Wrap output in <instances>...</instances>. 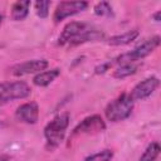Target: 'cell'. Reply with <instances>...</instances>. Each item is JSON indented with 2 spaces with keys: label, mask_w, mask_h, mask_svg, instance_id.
Masks as SVG:
<instances>
[{
  "label": "cell",
  "mask_w": 161,
  "mask_h": 161,
  "mask_svg": "<svg viewBox=\"0 0 161 161\" xmlns=\"http://www.w3.org/2000/svg\"><path fill=\"white\" fill-rule=\"evenodd\" d=\"M160 151H161V148H160L158 142H151L146 147V150L143 151V153L141 155L138 161H156L160 155Z\"/></svg>",
  "instance_id": "cell-16"
},
{
  "label": "cell",
  "mask_w": 161,
  "mask_h": 161,
  "mask_svg": "<svg viewBox=\"0 0 161 161\" xmlns=\"http://www.w3.org/2000/svg\"><path fill=\"white\" fill-rule=\"evenodd\" d=\"M140 31L137 29H132V30H128L123 34H119V35H114V36H111L107 43L109 45H113V47H118V45H126V44H130L131 42H133L137 36H138Z\"/></svg>",
  "instance_id": "cell-13"
},
{
  "label": "cell",
  "mask_w": 161,
  "mask_h": 161,
  "mask_svg": "<svg viewBox=\"0 0 161 161\" xmlns=\"http://www.w3.org/2000/svg\"><path fill=\"white\" fill-rule=\"evenodd\" d=\"M8 158H9V157L5 156V155H1V156H0V161H8Z\"/></svg>",
  "instance_id": "cell-21"
},
{
  "label": "cell",
  "mask_w": 161,
  "mask_h": 161,
  "mask_svg": "<svg viewBox=\"0 0 161 161\" xmlns=\"http://www.w3.org/2000/svg\"><path fill=\"white\" fill-rule=\"evenodd\" d=\"M133 109V101L127 93L119 94L104 108V116L111 122H119L128 118Z\"/></svg>",
  "instance_id": "cell-3"
},
{
  "label": "cell",
  "mask_w": 161,
  "mask_h": 161,
  "mask_svg": "<svg viewBox=\"0 0 161 161\" xmlns=\"http://www.w3.org/2000/svg\"><path fill=\"white\" fill-rule=\"evenodd\" d=\"M160 15H161V11H160V10H157L155 14H152V19H153L155 21H157V23H158V21L161 20V19H160Z\"/></svg>",
  "instance_id": "cell-20"
},
{
  "label": "cell",
  "mask_w": 161,
  "mask_h": 161,
  "mask_svg": "<svg viewBox=\"0 0 161 161\" xmlns=\"http://www.w3.org/2000/svg\"><path fill=\"white\" fill-rule=\"evenodd\" d=\"M48 65H49V62L47 59H31V60H26V62H23V63H19L11 67L10 74L15 77H23L26 74L40 73L45 70Z\"/></svg>",
  "instance_id": "cell-8"
},
{
  "label": "cell",
  "mask_w": 161,
  "mask_h": 161,
  "mask_svg": "<svg viewBox=\"0 0 161 161\" xmlns=\"http://www.w3.org/2000/svg\"><path fill=\"white\" fill-rule=\"evenodd\" d=\"M138 68H140V64L138 63H125V64H119L114 69V72H113V78H117V79L127 78V77L135 74Z\"/></svg>",
  "instance_id": "cell-15"
},
{
  "label": "cell",
  "mask_w": 161,
  "mask_h": 161,
  "mask_svg": "<svg viewBox=\"0 0 161 161\" xmlns=\"http://www.w3.org/2000/svg\"><path fill=\"white\" fill-rule=\"evenodd\" d=\"M160 86V79L157 77H148L140 83H137L132 91L128 93L130 98L136 102V101H142L147 97H150Z\"/></svg>",
  "instance_id": "cell-7"
},
{
  "label": "cell",
  "mask_w": 161,
  "mask_h": 161,
  "mask_svg": "<svg viewBox=\"0 0 161 161\" xmlns=\"http://www.w3.org/2000/svg\"><path fill=\"white\" fill-rule=\"evenodd\" d=\"M91 26L88 24L82 23V21H70V23H68L63 28V30H62V33L58 38V44L59 45L68 44L70 40H73L74 38H77L79 34H82L83 31H86Z\"/></svg>",
  "instance_id": "cell-10"
},
{
  "label": "cell",
  "mask_w": 161,
  "mask_h": 161,
  "mask_svg": "<svg viewBox=\"0 0 161 161\" xmlns=\"http://www.w3.org/2000/svg\"><path fill=\"white\" fill-rule=\"evenodd\" d=\"M113 158V151L109 148L102 150L97 153H93L88 157H86L83 161H111Z\"/></svg>",
  "instance_id": "cell-17"
},
{
  "label": "cell",
  "mask_w": 161,
  "mask_h": 161,
  "mask_svg": "<svg viewBox=\"0 0 161 161\" xmlns=\"http://www.w3.org/2000/svg\"><path fill=\"white\" fill-rule=\"evenodd\" d=\"M106 130V122L103 121V118L98 114H92L86 117L83 121H80V123H78L73 132L72 136H77V135H93V133H98Z\"/></svg>",
  "instance_id": "cell-6"
},
{
  "label": "cell",
  "mask_w": 161,
  "mask_h": 161,
  "mask_svg": "<svg viewBox=\"0 0 161 161\" xmlns=\"http://www.w3.org/2000/svg\"><path fill=\"white\" fill-rule=\"evenodd\" d=\"M50 5H52L50 1H35V3H34V8H35L36 15H38L40 19L48 18Z\"/></svg>",
  "instance_id": "cell-18"
},
{
  "label": "cell",
  "mask_w": 161,
  "mask_h": 161,
  "mask_svg": "<svg viewBox=\"0 0 161 161\" xmlns=\"http://www.w3.org/2000/svg\"><path fill=\"white\" fill-rule=\"evenodd\" d=\"M69 126V113L64 112L55 116L50 122L44 127V137L47 141V148H57L64 140L65 131Z\"/></svg>",
  "instance_id": "cell-1"
},
{
  "label": "cell",
  "mask_w": 161,
  "mask_h": 161,
  "mask_svg": "<svg viewBox=\"0 0 161 161\" xmlns=\"http://www.w3.org/2000/svg\"><path fill=\"white\" fill-rule=\"evenodd\" d=\"M15 118L26 125H35L39 119V106L36 102H26L20 104L15 111Z\"/></svg>",
  "instance_id": "cell-9"
},
{
  "label": "cell",
  "mask_w": 161,
  "mask_h": 161,
  "mask_svg": "<svg viewBox=\"0 0 161 161\" xmlns=\"http://www.w3.org/2000/svg\"><path fill=\"white\" fill-rule=\"evenodd\" d=\"M1 24H3V15H0V26H1Z\"/></svg>",
  "instance_id": "cell-22"
},
{
  "label": "cell",
  "mask_w": 161,
  "mask_h": 161,
  "mask_svg": "<svg viewBox=\"0 0 161 161\" xmlns=\"http://www.w3.org/2000/svg\"><path fill=\"white\" fill-rule=\"evenodd\" d=\"M31 3L29 0H24V1H16L11 6V19L15 21H21L24 20L28 14H29V8H30Z\"/></svg>",
  "instance_id": "cell-14"
},
{
  "label": "cell",
  "mask_w": 161,
  "mask_h": 161,
  "mask_svg": "<svg viewBox=\"0 0 161 161\" xmlns=\"http://www.w3.org/2000/svg\"><path fill=\"white\" fill-rule=\"evenodd\" d=\"M161 43V39L158 35H155L150 39H146L145 42H142L140 45H137L133 50L128 52V53H123L121 55H118L117 58L113 59V64H125V63H138L140 60H142L143 58H146L147 55H150L156 48H158Z\"/></svg>",
  "instance_id": "cell-2"
},
{
  "label": "cell",
  "mask_w": 161,
  "mask_h": 161,
  "mask_svg": "<svg viewBox=\"0 0 161 161\" xmlns=\"http://www.w3.org/2000/svg\"><path fill=\"white\" fill-rule=\"evenodd\" d=\"M94 14L98 16H111L112 15V8L107 1H101L98 3L94 8Z\"/></svg>",
  "instance_id": "cell-19"
},
{
  "label": "cell",
  "mask_w": 161,
  "mask_h": 161,
  "mask_svg": "<svg viewBox=\"0 0 161 161\" xmlns=\"http://www.w3.org/2000/svg\"><path fill=\"white\" fill-rule=\"evenodd\" d=\"M31 89L28 83L23 80L15 82H1L0 83V107L15 101V99H24L30 94Z\"/></svg>",
  "instance_id": "cell-4"
},
{
  "label": "cell",
  "mask_w": 161,
  "mask_h": 161,
  "mask_svg": "<svg viewBox=\"0 0 161 161\" xmlns=\"http://www.w3.org/2000/svg\"><path fill=\"white\" fill-rule=\"evenodd\" d=\"M87 8H88L87 1H60L54 10L53 20L54 23H60L65 18L84 11Z\"/></svg>",
  "instance_id": "cell-5"
},
{
  "label": "cell",
  "mask_w": 161,
  "mask_h": 161,
  "mask_svg": "<svg viewBox=\"0 0 161 161\" xmlns=\"http://www.w3.org/2000/svg\"><path fill=\"white\" fill-rule=\"evenodd\" d=\"M60 74V70L58 68H53V69H48V70H43L40 73H36L33 78V83L36 87H47L50 83H53L55 80V78Z\"/></svg>",
  "instance_id": "cell-12"
},
{
  "label": "cell",
  "mask_w": 161,
  "mask_h": 161,
  "mask_svg": "<svg viewBox=\"0 0 161 161\" xmlns=\"http://www.w3.org/2000/svg\"><path fill=\"white\" fill-rule=\"evenodd\" d=\"M103 38H104L103 31H101L98 29L89 28L86 31H83L82 34H79L77 38H74L73 40H70L68 43V45L75 47V45H79V44H83V43H88V42H97V40H101Z\"/></svg>",
  "instance_id": "cell-11"
}]
</instances>
